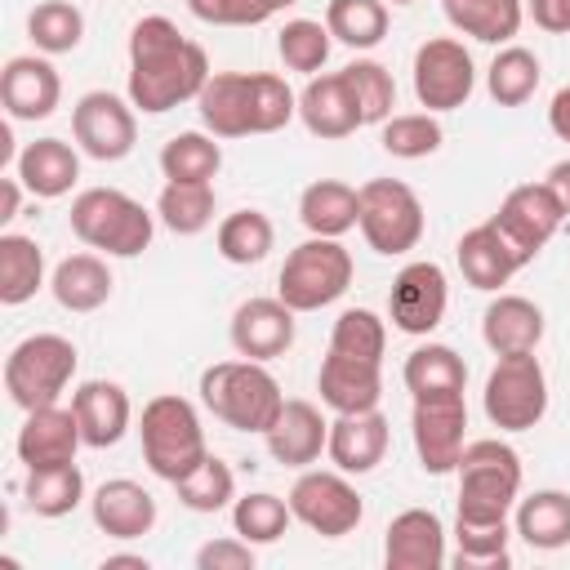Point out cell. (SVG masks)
<instances>
[{"label": "cell", "mask_w": 570, "mask_h": 570, "mask_svg": "<svg viewBox=\"0 0 570 570\" xmlns=\"http://www.w3.org/2000/svg\"><path fill=\"white\" fill-rule=\"evenodd\" d=\"M62 98V80L58 67L40 53H18L4 62L0 71V102L9 111V120H45L53 116Z\"/></svg>", "instance_id": "ac0fdd59"}, {"label": "cell", "mask_w": 570, "mask_h": 570, "mask_svg": "<svg viewBox=\"0 0 570 570\" xmlns=\"http://www.w3.org/2000/svg\"><path fill=\"white\" fill-rule=\"evenodd\" d=\"M27 36L40 53H71L85 40V13L71 0H40L27 13Z\"/></svg>", "instance_id": "7bdbcfd3"}, {"label": "cell", "mask_w": 570, "mask_h": 570, "mask_svg": "<svg viewBox=\"0 0 570 570\" xmlns=\"http://www.w3.org/2000/svg\"><path fill=\"white\" fill-rule=\"evenodd\" d=\"M214 245H218V254H223L227 263L249 267V263H263V258L272 254L276 227H272V218H267L263 209H236V214H227V218L218 223Z\"/></svg>", "instance_id": "74e56055"}, {"label": "cell", "mask_w": 570, "mask_h": 570, "mask_svg": "<svg viewBox=\"0 0 570 570\" xmlns=\"http://www.w3.org/2000/svg\"><path fill=\"white\" fill-rule=\"evenodd\" d=\"M445 22L481 45H508L525 22V0H441Z\"/></svg>", "instance_id": "4dcf8cb0"}, {"label": "cell", "mask_w": 570, "mask_h": 570, "mask_svg": "<svg viewBox=\"0 0 570 570\" xmlns=\"http://www.w3.org/2000/svg\"><path fill=\"white\" fill-rule=\"evenodd\" d=\"M218 169H223V147L214 142V134L187 129V134H174L160 147L165 183H214Z\"/></svg>", "instance_id": "8d00e7d4"}, {"label": "cell", "mask_w": 570, "mask_h": 570, "mask_svg": "<svg viewBox=\"0 0 570 570\" xmlns=\"http://www.w3.org/2000/svg\"><path fill=\"white\" fill-rule=\"evenodd\" d=\"M387 570H441L445 566V525L428 508H405L383 534Z\"/></svg>", "instance_id": "d6986e66"}, {"label": "cell", "mask_w": 570, "mask_h": 570, "mask_svg": "<svg viewBox=\"0 0 570 570\" xmlns=\"http://www.w3.org/2000/svg\"><path fill=\"white\" fill-rule=\"evenodd\" d=\"M263 441H267V454H272L276 463H285V468H307V463H316L321 450L330 445V423L321 419V410H316L312 401L289 396V401L281 405L276 423L263 432Z\"/></svg>", "instance_id": "44dd1931"}, {"label": "cell", "mask_w": 570, "mask_h": 570, "mask_svg": "<svg viewBox=\"0 0 570 570\" xmlns=\"http://www.w3.org/2000/svg\"><path fill=\"white\" fill-rule=\"evenodd\" d=\"M89 508H94V525L102 534H111V539H142L156 525V499H151V490H142L129 476L102 481L94 490Z\"/></svg>", "instance_id": "4316f807"}, {"label": "cell", "mask_w": 570, "mask_h": 570, "mask_svg": "<svg viewBox=\"0 0 570 570\" xmlns=\"http://www.w3.org/2000/svg\"><path fill=\"white\" fill-rule=\"evenodd\" d=\"M67 223H71L80 245L102 249L111 258H138L156 232V218L120 187H85L71 200Z\"/></svg>", "instance_id": "5b68a950"}, {"label": "cell", "mask_w": 570, "mask_h": 570, "mask_svg": "<svg viewBox=\"0 0 570 570\" xmlns=\"http://www.w3.org/2000/svg\"><path fill=\"white\" fill-rule=\"evenodd\" d=\"M294 512H289V499H276L267 490L258 494H245L232 503V530L249 543H276L285 530H289Z\"/></svg>", "instance_id": "bcb514c9"}, {"label": "cell", "mask_w": 570, "mask_h": 570, "mask_svg": "<svg viewBox=\"0 0 570 570\" xmlns=\"http://www.w3.org/2000/svg\"><path fill=\"white\" fill-rule=\"evenodd\" d=\"M454 258H459V272H463V281H468L472 289H499V285H508V281L525 267L521 254L503 240V232H499L494 223L468 227V232L459 236Z\"/></svg>", "instance_id": "484cf974"}, {"label": "cell", "mask_w": 570, "mask_h": 570, "mask_svg": "<svg viewBox=\"0 0 570 570\" xmlns=\"http://www.w3.org/2000/svg\"><path fill=\"white\" fill-rule=\"evenodd\" d=\"M138 441H142V463L160 476V481H183L191 468L205 463L209 445H205V428L200 414L187 396L178 392H160L142 405L138 419Z\"/></svg>", "instance_id": "277c9868"}, {"label": "cell", "mask_w": 570, "mask_h": 570, "mask_svg": "<svg viewBox=\"0 0 570 570\" xmlns=\"http://www.w3.org/2000/svg\"><path fill=\"white\" fill-rule=\"evenodd\" d=\"M543 183L557 191V200H561V209H566V218H570V160H557Z\"/></svg>", "instance_id": "11a10c76"}, {"label": "cell", "mask_w": 570, "mask_h": 570, "mask_svg": "<svg viewBox=\"0 0 570 570\" xmlns=\"http://www.w3.org/2000/svg\"><path fill=\"white\" fill-rule=\"evenodd\" d=\"M289 512L294 521H303L312 534L321 539H343L361 525L365 503L356 494V485L347 481V472H303L289 485Z\"/></svg>", "instance_id": "8fae6325"}, {"label": "cell", "mask_w": 570, "mask_h": 570, "mask_svg": "<svg viewBox=\"0 0 570 570\" xmlns=\"http://www.w3.org/2000/svg\"><path fill=\"white\" fill-rule=\"evenodd\" d=\"M481 338L494 356H512V352H534L543 338V312L539 303L521 298V294H499L485 316H481Z\"/></svg>", "instance_id": "f1b7e54d"}, {"label": "cell", "mask_w": 570, "mask_h": 570, "mask_svg": "<svg viewBox=\"0 0 570 570\" xmlns=\"http://www.w3.org/2000/svg\"><path fill=\"white\" fill-rule=\"evenodd\" d=\"M441 138H445V134H441L436 111L387 116V120H383V134H379L383 151L396 156V160H423V156H432V151L441 147Z\"/></svg>", "instance_id": "f6af8a7d"}, {"label": "cell", "mask_w": 570, "mask_h": 570, "mask_svg": "<svg viewBox=\"0 0 570 570\" xmlns=\"http://www.w3.org/2000/svg\"><path fill=\"white\" fill-rule=\"evenodd\" d=\"M539 76H543L539 71V58L525 45H503L494 53V62L485 67V89H490V98L499 107H521V102L534 98Z\"/></svg>", "instance_id": "f35d334b"}, {"label": "cell", "mask_w": 570, "mask_h": 570, "mask_svg": "<svg viewBox=\"0 0 570 570\" xmlns=\"http://www.w3.org/2000/svg\"><path fill=\"white\" fill-rule=\"evenodd\" d=\"M548 125H552V134H557L561 142H570V85H561V89L552 94V102H548Z\"/></svg>", "instance_id": "db71d44e"}, {"label": "cell", "mask_w": 570, "mask_h": 570, "mask_svg": "<svg viewBox=\"0 0 570 570\" xmlns=\"http://www.w3.org/2000/svg\"><path fill=\"white\" fill-rule=\"evenodd\" d=\"M196 570H254V543L232 534V539H209L196 552Z\"/></svg>", "instance_id": "816d5d0a"}, {"label": "cell", "mask_w": 570, "mask_h": 570, "mask_svg": "<svg viewBox=\"0 0 570 570\" xmlns=\"http://www.w3.org/2000/svg\"><path fill=\"white\" fill-rule=\"evenodd\" d=\"M548 414V374L534 352L499 356L485 379V419L499 432H530Z\"/></svg>", "instance_id": "9c48e42d"}, {"label": "cell", "mask_w": 570, "mask_h": 570, "mask_svg": "<svg viewBox=\"0 0 570 570\" xmlns=\"http://www.w3.org/2000/svg\"><path fill=\"white\" fill-rule=\"evenodd\" d=\"M445 303H450L445 272L432 258H423L396 272L392 294H387V316L401 334H432L445 321Z\"/></svg>", "instance_id": "2e32d148"}, {"label": "cell", "mask_w": 570, "mask_h": 570, "mask_svg": "<svg viewBox=\"0 0 570 570\" xmlns=\"http://www.w3.org/2000/svg\"><path fill=\"white\" fill-rule=\"evenodd\" d=\"M517 534L539 548V552H557L570 543V494L566 490H534L517 503Z\"/></svg>", "instance_id": "d6a6232c"}, {"label": "cell", "mask_w": 570, "mask_h": 570, "mask_svg": "<svg viewBox=\"0 0 570 570\" xmlns=\"http://www.w3.org/2000/svg\"><path fill=\"white\" fill-rule=\"evenodd\" d=\"M18 200H22V178H4L0 183V223L18 218Z\"/></svg>", "instance_id": "9f6ffc18"}, {"label": "cell", "mask_w": 570, "mask_h": 570, "mask_svg": "<svg viewBox=\"0 0 570 570\" xmlns=\"http://www.w3.org/2000/svg\"><path fill=\"white\" fill-rule=\"evenodd\" d=\"M401 379H405V387H410L414 401H419V396H454V392H463V383H468V365H463V356H459L454 347H445V343H423V347H414V352L405 356Z\"/></svg>", "instance_id": "836d02e7"}, {"label": "cell", "mask_w": 570, "mask_h": 570, "mask_svg": "<svg viewBox=\"0 0 570 570\" xmlns=\"http://www.w3.org/2000/svg\"><path fill=\"white\" fill-rule=\"evenodd\" d=\"M392 4H414V0H392Z\"/></svg>", "instance_id": "91938a15"}, {"label": "cell", "mask_w": 570, "mask_h": 570, "mask_svg": "<svg viewBox=\"0 0 570 570\" xmlns=\"http://www.w3.org/2000/svg\"><path fill=\"white\" fill-rule=\"evenodd\" d=\"M116 566H129V570H147V557H134V552H111V557H102V570H116Z\"/></svg>", "instance_id": "6f0895ef"}, {"label": "cell", "mask_w": 570, "mask_h": 570, "mask_svg": "<svg viewBox=\"0 0 570 570\" xmlns=\"http://www.w3.org/2000/svg\"><path fill=\"white\" fill-rule=\"evenodd\" d=\"M71 410H76V423H80V436L89 450L116 445L129 432V414H134L125 387L111 379H85L71 392Z\"/></svg>", "instance_id": "d4e9b609"}, {"label": "cell", "mask_w": 570, "mask_h": 570, "mask_svg": "<svg viewBox=\"0 0 570 570\" xmlns=\"http://www.w3.org/2000/svg\"><path fill=\"white\" fill-rule=\"evenodd\" d=\"M174 490H178V503L183 508H191V512H218V508H227L236 499V476H232V468L218 454H205V463L191 468L183 481H174Z\"/></svg>", "instance_id": "7dc6e473"}, {"label": "cell", "mask_w": 570, "mask_h": 570, "mask_svg": "<svg viewBox=\"0 0 570 570\" xmlns=\"http://www.w3.org/2000/svg\"><path fill=\"white\" fill-rule=\"evenodd\" d=\"M343 76H347V85L356 94L361 120L365 125H383L392 116V107H396V80H392V71L383 62H374V58H356V62L343 67Z\"/></svg>", "instance_id": "c3c4849f"}, {"label": "cell", "mask_w": 570, "mask_h": 570, "mask_svg": "<svg viewBox=\"0 0 570 570\" xmlns=\"http://www.w3.org/2000/svg\"><path fill=\"white\" fill-rule=\"evenodd\" d=\"M298 218L312 236H343L361 223V187H347L343 178H316L298 196Z\"/></svg>", "instance_id": "f546056e"}, {"label": "cell", "mask_w": 570, "mask_h": 570, "mask_svg": "<svg viewBox=\"0 0 570 570\" xmlns=\"http://www.w3.org/2000/svg\"><path fill=\"white\" fill-rule=\"evenodd\" d=\"M383 347H387V325L379 321V312H370V307L338 312V321L330 330V352L361 356V361H383Z\"/></svg>", "instance_id": "681fc988"}, {"label": "cell", "mask_w": 570, "mask_h": 570, "mask_svg": "<svg viewBox=\"0 0 570 570\" xmlns=\"http://www.w3.org/2000/svg\"><path fill=\"white\" fill-rule=\"evenodd\" d=\"M76 343L62 334H27L9 356H4V392L18 410H40L58 405L76 374Z\"/></svg>", "instance_id": "ba28073f"}, {"label": "cell", "mask_w": 570, "mask_h": 570, "mask_svg": "<svg viewBox=\"0 0 570 570\" xmlns=\"http://www.w3.org/2000/svg\"><path fill=\"white\" fill-rule=\"evenodd\" d=\"M40 285H45V249L31 236L4 232L0 236V303L18 307L36 298Z\"/></svg>", "instance_id": "e575fe53"}, {"label": "cell", "mask_w": 570, "mask_h": 570, "mask_svg": "<svg viewBox=\"0 0 570 570\" xmlns=\"http://www.w3.org/2000/svg\"><path fill=\"white\" fill-rule=\"evenodd\" d=\"M272 4V13H281V9H289V4H298V0H267Z\"/></svg>", "instance_id": "680465c9"}, {"label": "cell", "mask_w": 570, "mask_h": 570, "mask_svg": "<svg viewBox=\"0 0 570 570\" xmlns=\"http://www.w3.org/2000/svg\"><path fill=\"white\" fill-rule=\"evenodd\" d=\"M463 428H468V405L463 392L454 396H419L414 414H410V432H414V450L423 472L445 476L459 468L463 454Z\"/></svg>", "instance_id": "9a60e30c"}, {"label": "cell", "mask_w": 570, "mask_h": 570, "mask_svg": "<svg viewBox=\"0 0 570 570\" xmlns=\"http://www.w3.org/2000/svg\"><path fill=\"white\" fill-rule=\"evenodd\" d=\"M472 89H476V67L459 40L432 36L414 49V98L428 111H454L472 98Z\"/></svg>", "instance_id": "7c38bea8"}, {"label": "cell", "mask_w": 570, "mask_h": 570, "mask_svg": "<svg viewBox=\"0 0 570 570\" xmlns=\"http://www.w3.org/2000/svg\"><path fill=\"white\" fill-rule=\"evenodd\" d=\"M209 58L169 18L147 13L129 31V102L160 116L178 102H196L209 80Z\"/></svg>", "instance_id": "6da1fadb"}, {"label": "cell", "mask_w": 570, "mask_h": 570, "mask_svg": "<svg viewBox=\"0 0 570 570\" xmlns=\"http://www.w3.org/2000/svg\"><path fill=\"white\" fill-rule=\"evenodd\" d=\"M459 503L454 517L463 521H508L521 494V454L508 441H472L459 454Z\"/></svg>", "instance_id": "8992f818"}, {"label": "cell", "mask_w": 570, "mask_h": 570, "mask_svg": "<svg viewBox=\"0 0 570 570\" xmlns=\"http://www.w3.org/2000/svg\"><path fill=\"white\" fill-rule=\"evenodd\" d=\"M499 232H503V240L521 254V263H530L557 232H561V223H566V209H561V200H557V191L548 187V183H521V187H512L508 196H503V205H499V214L490 218Z\"/></svg>", "instance_id": "5bb4252c"}, {"label": "cell", "mask_w": 570, "mask_h": 570, "mask_svg": "<svg viewBox=\"0 0 570 570\" xmlns=\"http://www.w3.org/2000/svg\"><path fill=\"white\" fill-rule=\"evenodd\" d=\"M525 13L534 18V27L566 36L570 31V0H525Z\"/></svg>", "instance_id": "f5cc1de1"}, {"label": "cell", "mask_w": 570, "mask_h": 570, "mask_svg": "<svg viewBox=\"0 0 570 570\" xmlns=\"http://www.w3.org/2000/svg\"><path fill=\"white\" fill-rule=\"evenodd\" d=\"M508 521H463L454 517V566L459 570H499L508 566Z\"/></svg>", "instance_id": "ab89813d"}, {"label": "cell", "mask_w": 570, "mask_h": 570, "mask_svg": "<svg viewBox=\"0 0 570 570\" xmlns=\"http://www.w3.org/2000/svg\"><path fill=\"white\" fill-rule=\"evenodd\" d=\"M22 499H27V508L36 517H49V521L76 512L80 499H85V476H80L76 459L71 463H53V468H27Z\"/></svg>", "instance_id": "d590c367"}, {"label": "cell", "mask_w": 570, "mask_h": 570, "mask_svg": "<svg viewBox=\"0 0 570 570\" xmlns=\"http://www.w3.org/2000/svg\"><path fill=\"white\" fill-rule=\"evenodd\" d=\"M18 178H22V187L31 191V196H40V200H58V196H67L71 187H76V178H80V156H76V147L71 142H62V138H36V142H27L22 151H18Z\"/></svg>", "instance_id": "83f0119b"}, {"label": "cell", "mask_w": 570, "mask_h": 570, "mask_svg": "<svg viewBox=\"0 0 570 570\" xmlns=\"http://www.w3.org/2000/svg\"><path fill=\"white\" fill-rule=\"evenodd\" d=\"M156 218L174 236H196L214 223V187L209 183H165L156 196Z\"/></svg>", "instance_id": "60d3db41"}, {"label": "cell", "mask_w": 570, "mask_h": 570, "mask_svg": "<svg viewBox=\"0 0 570 570\" xmlns=\"http://www.w3.org/2000/svg\"><path fill=\"white\" fill-rule=\"evenodd\" d=\"M200 401L214 419H223L236 432H267L285 405L281 383L272 379V370L263 361H218L200 374Z\"/></svg>", "instance_id": "3957f363"}, {"label": "cell", "mask_w": 570, "mask_h": 570, "mask_svg": "<svg viewBox=\"0 0 570 570\" xmlns=\"http://www.w3.org/2000/svg\"><path fill=\"white\" fill-rule=\"evenodd\" d=\"M80 445H85V436H80L76 410H62V405L27 410V423L18 428V459H22V468L71 463Z\"/></svg>", "instance_id": "7402d4cb"}, {"label": "cell", "mask_w": 570, "mask_h": 570, "mask_svg": "<svg viewBox=\"0 0 570 570\" xmlns=\"http://www.w3.org/2000/svg\"><path fill=\"white\" fill-rule=\"evenodd\" d=\"M352 285V254L334 236H312L294 245L276 276V298H285L294 312H321L334 298H343Z\"/></svg>", "instance_id": "52a82bcc"}, {"label": "cell", "mask_w": 570, "mask_h": 570, "mask_svg": "<svg viewBox=\"0 0 570 570\" xmlns=\"http://www.w3.org/2000/svg\"><path fill=\"white\" fill-rule=\"evenodd\" d=\"M196 111L214 138H245L285 129L298 116V98L272 71H214L196 98Z\"/></svg>", "instance_id": "7a4b0ae2"}, {"label": "cell", "mask_w": 570, "mask_h": 570, "mask_svg": "<svg viewBox=\"0 0 570 570\" xmlns=\"http://www.w3.org/2000/svg\"><path fill=\"white\" fill-rule=\"evenodd\" d=\"M111 285L116 281L98 254H67L49 276V289L67 312H98L111 298Z\"/></svg>", "instance_id": "1f68e13d"}, {"label": "cell", "mask_w": 570, "mask_h": 570, "mask_svg": "<svg viewBox=\"0 0 570 570\" xmlns=\"http://www.w3.org/2000/svg\"><path fill=\"white\" fill-rule=\"evenodd\" d=\"M361 236L374 254H410L423 240V200L401 178H370L361 187Z\"/></svg>", "instance_id": "30bf717a"}, {"label": "cell", "mask_w": 570, "mask_h": 570, "mask_svg": "<svg viewBox=\"0 0 570 570\" xmlns=\"http://www.w3.org/2000/svg\"><path fill=\"white\" fill-rule=\"evenodd\" d=\"M330 45H334V36H330V27L316 22V18H289V22L281 27V36H276L281 62H285L289 71H303V76H316V71L325 67Z\"/></svg>", "instance_id": "ee69618b"}, {"label": "cell", "mask_w": 570, "mask_h": 570, "mask_svg": "<svg viewBox=\"0 0 570 570\" xmlns=\"http://www.w3.org/2000/svg\"><path fill=\"white\" fill-rule=\"evenodd\" d=\"M387 436H392V432H387V419H383L379 410L338 414V419L330 423V445H325V454H330V463H334L338 472L365 476V472H374V468L383 463Z\"/></svg>", "instance_id": "603a6c76"}, {"label": "cell", "mask_w": 570, "mask_h": 570, "mask_svg": "<svg viewBox=\"0 0 570 570\" xmlns=\"http://www.w3.org/2000/svg\"><path fill=\"white\" fill-rule=\"evenodd\" d=\"M325 27L347 49H374L387 36V4L383 0H330Z\"/></svg>", "instance_id": "b9f144b4"}, {"label": "cell", "mask_w": 570, "mask_h": 570, "mask_svg": "<svg viewBox=\"0 0 570 570\" xmlns=\"http://www.w3.org/2000/svg\"><path fill=\"white\" fill-rule=\"evenodd\" d=\"M232 347L249 361H276L294 347V307L285 298H245L232 312Z\"/></svg>", "instance_id": "e0dca14e"}, {"label": "cell", "mask_w": 570, "mask_h": 570, "mask_svg": "<svg viewBox=\"0 0 570 570\" xmlns=\"http://www.w3.org/2000/svg\"><path fill=\"white\" fill-rule=\"evenodd\" d=\"M71 138L85 156L94 160H125L138 142V120H134V102H125L120 94L94 89L71 107Z\"/></svg>", "instance_id": "4fadbf2b"}, {"label": "cell", "mask_w": 570, "mask_h": 570, "mask_svg": "<svg viewBox=\"0 0 570 570\" xmlns=\"http://www.w3.org/2000/svg\"><path fill=\"white\" fill-rule=\"evenodd\" d=\"M187 9L209 27H258L272 18L267 0H187Z\"/></svg>", "instance_id": "f907efd6"}, {"label": "cell", "mask_w": 570, "mask_h": 570, "mask_svg": "<svg viewBox=\"0 0 570 570\" xmlns=\"http://www.w3.org/2000/svg\"><path fill=\"white\" fill-rule=\"evenodd\" d=\"M316 392L334 414H356V410H379L383 396V361H361L343 352H325Z\"/></svg>", "instance_id": "ffe728a7"}, {"label": "cell", "mask_w": 570, "mask_h": 570, "mask_svg": "<svg viewBox=\"0 0 570 570\" xmlns=\"http://www.w3.org/2000/svg\"><path fill=\"white\" fill-rule=\"evenodd\" d=\"M298 116H303L307 134H316V138H347L352 129L365 125L361 107H356V94H352L343 71L312 76L298 94Z\"/></svg>", "instance_id": "cb8c5ba5"}]
</instances>
